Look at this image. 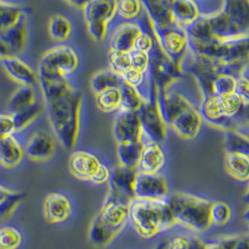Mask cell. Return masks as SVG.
I'll return each instance as SVG.
<instances>
[{"instance_id": "cell-1", "label": "cell", "mask_w": 249, "mask_h": 249, "mask_svg": "<svg viewBox=\"0 0 249 249\" xmlns=\"http://www.w3.org/2000/svg\"><path fill=\"white\" fill-rule=\"evenodd\" d=\"M53 131L64 148L76 147L82 130L83 96L74 86L55 100L44 102Z\"/></svg>"}, {"instance_id": "cell-2", "label": "cell", "mask_w": 249, "mask_h": 249, "mask_svg": "<svg viewBox=\"0 0 249 249\" xmlns=\"http://www.w3.org/2000/svg\"><path fill=\"white\" fill-rule=\"evenodd\" d=\"M128 223L143 239H152L176 223L168 199L134 198L129 204Z\"/></svg>"}, {"instance_id": "cell-3", "label": "cell", "mask_w": 249, "mask_h": 249, "mask_svg": "<svg viewBox=\"0 0 249 249\" xmlns=\"http://www.w3.org/2000/svg\"><path fill=\"white\" fill-rule=\"evenodd\" d=\"M167 199L176 223L198 232L206 231L212 226V200L187 192H175Z\"/></svg>"}, {"instance_id": "cell-4", "label": "cell", "mask_w": 249, "mask_h": 249, "mask_svg": "<svg viewBox=\"0 0 249 249\" xmlns=\"http://www.w3.org/2000/svg\"><path fill=\"white\" fill-rule=\"evenodd\" d=\"M81 58L78 52L69 45H59L47 51L37 69L38 77L71 79L78 71Z\"/></svg>"}, {"instance_id": "cell-5", "label": "cell", "mask_w": 249, "mask_h": 249, "mask_svg": "<svg viewBox=\"0 0 249 249\" xmlns=\"http://www.w3.org/2000/svg\"><path fill=\"white\" fill-rule=\"evenodd\" d=\"M68 165L75 178L93 185L108 183L112 175V170L105 162L96 154L86 150L74 151L69 158Z\"/></svg>"}, {"instance_id": "cell-6", "label": "cell", "mask_w": 249, "mask_h": 249, "mask_svg": "<svg viewBox=\"0 0 249 249\" xmlns=\"http://www.w3.org/2000/svg\"><path fill=\"white\" fill-rule=\"evenodd\" d=\"M130 202L131 200L115 196L108 191L99 212L103 221L118 235L128 223Z\"/></svg>"}, {"instance_id": "cell-7", "label": "cell", "mask_w": 249, "mask_h": 249, "mask_svg": "<svg viewBox=\"0 0 249 249\" xmlns=\"http://www.w3.org/2000/svg\"><path fill=\"white\" fill-rule=\"evenodd\" d=\"M73 213V203L66 194L52 192L45 197L43 215L49 224H66L72 218Z\"/></svg>"}, {"instance_id": "cell-8", "label": "cell", "mask_w": 249, "mask_h": 249, "mask_svg": "<svg viewBox=\"0 0 249 249\" xmlns=\"http://www.w3.org/2000/svg\"><path fill=\"white\" fill-rule=\"evenodd\" d=\"M113 135L117 143L142 142L143 132L137 112L120 110L114 122Z\"/></svg>"}, {"instance_id": "cell-9", "label": "cell", "mask_w": 249, "mask_h": 249, "mask_svg": "<svg viewBox=\"0 0 249 249\" xmlns=\"http://www.w3.org/2000/svg\"><path fill=\"white\" fill-rule=\"evenodd\" d=\"M135 198L146 199H167L169 186L165 177L159 175L139 173L134 186Z\"/></svg>"}, {"instance_id": "cell-10", "label": "cell", "mask_w": 249, "mask_h": 249, "mask_svg": "<svg viewBox=\"0 0 249 249\" xmlns=\"http://www.w3.org/2000/svg\"><path fill=\"white\" fill-rule=\"evenodd\" d=\"M25 156L33 161H47L56 152L54 137L46 130L32 133L25 143Z\"/></svg>"}, {"instance_id": "cell-11", "label": "cell", "mask_w": 249, "mask_h": 249, "mask_svg": "<svg viewBox=\"0 0 249 249\" xmlns=\"http://www.w3.org/2000/svg\"><path fill=\"white\" fill-rule=\"evenodd\" d=\"M167 164V155L159 142L145 140L138 164L139 173L159 175Z\"/></svg>"}, {"instance_id": "cell-12", "label": "cell", "mask_w": 249, "mask_h": 249, "mask_svg": "<svg viewBox=\"0 0 249 249\" xmlns=\"http://www.w3.org/2000/svg\"><path fill=\"white\" fill-rule=\"evenodd\" d=\"M138 174L136 168H128L119 164L112 170L108 191L115 196L132 200L135 198L134 186Z\"/></svg>"}, {"instance_id": "cell-13", "label": "cell", "mask_w": 249, "mask_h": 249, "mask_svg": "<svg viewBox=\"0 0 249 249\" xmlns=\"http://www.w3.org/2000/svg\"><path fill=\"white\" fill-rule=\"evenodd\" d=\"M1 63L6 73L19 86L35 87L38 84L37 71L18 55L6 57Z\"/></svg>"}, {"instance_id": "cell-14", "label": "cell", "mask_w": 249, "mask_h": 249, "mask_svg": "<svg viewBox=\"0 0 249 249\" xmlns=\"http://www.w3.org/2000/svg\"><path fill=\"white\" fill-rule=\"evenodd\" d=\"M25 157V145L18 137V133L0 135V165L8 169L16 168Z\"/></svg>"}, {"instance_id": "cell-15", "label": "cell", "mask_w": 249, "mask_h": 249, "mask_svg": "<svg viewBox=\"0 0 249 249\" xmlns=\"http://www.w3.org/2000/svg\"><path fill=\"white\" fill-rule=\"evenodd\" d=\"M83 12L87 24L91 22L108 24L116 13V0H91Z\"/></svg>"}, {"instance_id": "cell-16", "label": "cell", "mask_w": 249, "mask_h": 249, "mask_svg": "<svg viewBox=\"0 0 249 249\" xmlns=\"http://www.w3.org/2000/svg\"><path fill=\"white\" fill-rule=\"evenodd\" d=\"M117 236L118 234L103 221L101 215L98 213L89 226L88 238L90 243L96 248L102 249L112 244Z\"/></svg>"}, {"instance_id": "cell-17", "label": "cell", "mask_w": 249, "mask_h": 249, "mask_svg": "<svg viewBox=\"0 0 249 249\" xmlns=\"http://www.w3.org/2000/svg\"><path fill=\"white\" fill-rule=\"evenodd\" d=\"M228 174L240 182H249V156L241 152H228L225 157Z\"/></svg>"}, {"instance_id": "cell-18", "label": "cell", "mask_w": 249, "mask_h": 249, "mask_svg": "<svg viewBox=\"0 0 249 249\" xmlns=\"http://www.w3.org/2000/svg\"><path fill=\"white\" fill-rule=\"evenodd\" d=\"M37 101L35 87L20 86L9 100L8 112L11 114L23 112L33 106Z\"/></svg>"}, {"instance_id": "cell-19", "label": "cell", "mask_w": 249, "mask_h": 249, "mask_svg": "<svg viewBox=\"0 0 249 249\" xmlns=\"http://www.w3.org/2000/svg\"><path fill=\"white\" fill-rule=\"evenodd\" d=\"M26 16L24 7L0 0V34L13 28Z\"/></svg>"}, {"instance_id": "cell-20", "label": "cell", "mask_w": 249, "mask_h": 249, "mask_svg": "<svg viewBox=\"0 0 249 249\" xmlns=\"http://www.w3.org/2000/svg\"><path fill=\"white\" fill-rule=\"evenodd\" d=\"M0 35L9 43L14 55L19 56V54L25 51L28 40L27 16L23 18L19 24Z\"/></svg>"}, {"instance_id": "cell-21", "label": "cell", "mask_w": 249, "mask_h": 249, "mask_svg": "<svg viewBox=\"0 0 249 249\" xmlns=\"http://www.w3.org/2000/svg\"><path fill=\"white\" fill-rule=\"evenodd\" d=\"M124 84L122 75L118 74L112 70L98 71L92 76L90 80V88L95 95H98L108 89L121 88Z\"/></svg>"}, {"instance_id": "cell-22", "label": "cell", "mask_w": 249, "mask_h": 249, "mask_svg": "<svg viewBox=\"0 0 249 249\" xmlns=\"http://www.w3.org/2000/svg\"><path fill=\"white\" fill-rule=\"evenodd\" d=\"M139 32L132 25H124L118 28L111 38V51L130 53L134 49V41Z\"/></svg>"}, {"instance_id": "cell-23", "label": "cell", "mask_w": 249, "mask_h": 249, "mask_svg": "<svg viewBox=\"0 0 249 249\" xmlns=\"http://www.w3.org/2000/svg\"><path fill=\"white\" fill-rule=\"evenodd\" d=\"M51 38L56 42L68 41L73 32L71 21L62 14H54L51 17L48 25Z\"/></svg>"}, {"instance_id": "cell-24", "label": "cell", "mask_w": 249, "mask_h": 249, "mask_svg": "<svg viewBox=\"0 0 249 249\" xmlns=\"http://www.w3.org/2000/svg\"><path fill=\"white\" fill-rule=\"evenodd\" d=\"M142 145L143 142H142L117 143V158L119 164L124 167L137 169Z\"/></svg>"}, {"instance_id": "cell-25", "label": "cell", "mask_w": 249, "mask_h": 249, "mask_svg": "<svg viewBox=\"0 0 249 249\" xmlns=\"http://www.w3.org/2000/svg\"><path fill=\"white\" fill-rule=\"evenodd\" d=\"M45 109V104L41 101H37L33 106L23 112L13 114L16 133H21L33 124L41 115Z\"/></svg>"}, {"instance_id": "cell-26", "label": "cell", "mask_w": 249, "mask_h": 249, "mask_svg": "<svg viewBox=\"0 0 249 249\" xmlns=\"http://www.w3.org/2000/svg\"><path fill=\"white\" fill-rule=\"evenodd\" d=\"M97 108L103 112H112L121 107L120 88H112L96 95Z\"/></svg>"}, {"instance_id": "cell-27", "label": "cell", "mask_w": 249, "mask_h": 249, "mask_svg": "<svg viewBox=\"0 0 249 249\" xmlns=\"http://www.w3.org/2000/svg\"><path fill=\"white\" fill-rule=\"evenodd\" d=\"M175 127L181 137L192 139L199 131V117L192 112H188L175 120Z\"/></svg>"}, {"instance_id": "cell-28", "label": "cell", "mask_w": 249, "mask_h": 249, "mask_svg": "<svg viewBox=\"0 0 249 249\" xmlns=\"http://www.w3.org/2000/svg\"><path fill=\"white\" fill-rule=\"evenodd\" d=\"M23 244V234L14 226L0 228V249H19Z\"/></svg>"}, {"instance_id": "cell-29", "label": "cell", "mask_w": 249, "mask_h": 249, "mask_svg": "<svg viewBox=\"0 0 249 249\" xmlns=\"http://www.w3.org/2000/svg\"><path fill=\"white\" fill-rule=\"evenodd\" d=\"M210 215L212 225L224 226L231 220V209L227 202L213 201Z\"/></svg>"}, {"instance_id": "cell-30", "label": "cell", "mask_w": 249, "mask_h": 249, "mask_svg": "<svg viewBox=\"0 0 249 249\" xmlns=\"http://www.w3.org/2000/svg\"><path fill=\"white\" fill-rule=\"evenodd\" d=\"M109 62L112 71L120 75L132 68L130 53L125 52L111 51L109 53Z\"/></svg>"}, {"instance_id": "cell-31", "label": "cell", "mask_w": 249, "mask_h": 249, "mask_svg": "<svg viewBox=\"0 0 249 249\" xmlns=\"http://www.w3.org/2000/svg\"><path fill=\"white\" fill-rule=\"evenodd\" d=\"M25 198V193L18 191L11 199L0 204V221H3L12 216Z\"/></svg>"}, {"instance_id": "cell-32", "label": "cell", "mask_w": 249, "mask_h": 249, "mask_svg": "<svg viewBox=\"0 0 249 249\" xmlns=\"http://www.w3.org/2000/svg\"><path fill=\"white\" fill-rule=\"evenodd\" d=\"M140 10L138 0H116V13L124 18H131L137 15Z\"/></svg>"}, {"instance_id": "cell-33", "label": "cell", "mask_w": 249, "mask_h": 249, "mask_svg": "<svg viewBox=\"0 0 249 249\" xmlns=\"http://www.w3.org/2000/svg\"><path fill=\"white\" fill-rule=\"evenodd\" d=\"M240 237L241 235H229L205 242L204 249H232Z\"/></svg>"}, {"instance_id": "cell-34", "label": "cell", "mask_w": 249, "mask_h": 249, "mask_svg": "<svg viewBox=\"0 0 249 249\" xmlns=\"http://www.w3.org/2000/svg\"><path fill=\"white\" fill-rule=\"evenodd\" d=\"M129 53H130L132 68L143 72L147 68V64H148L147 53L136 50H132Z\"/></svg>"}, {"instance_id": "cell-35", "label": "cell", "mask_w": 249, "mask_h": 249, "mask_svg": "<svg viewBox=\"0 0 249 249\" xmlns=\"http://www.w3.org/2000/svg\"><path fill=\"white\" fill-rule=\"evenodd\" d=\"M16 133L15 123L13 114L0 113V135H7Z\"/></svg>"}, {"instance_id": "cell-36", "label": "cell", "mask_w": 249, "mask_h": 249, "mask_svg": "<svg viewBox=\"0 0 249 249\" xmlns=\"http://www.w3.org/2000/svg\"><path fill=\"white\" fill-rule=\"evenodd\" d=\"M107 25L106 23H100V22H91L88 23V29L90 36L96 39L97 41L103 40L106 36L107 32Z\"/></svg>"}, {"instance_id": "cell-37", "label": "cell", "mask_w": 249, "mask_h": 249, "mask_svg": "<svg viewBox=\"0 0 249 249\" xmlns=\"http://www.w3.org/2000/svg\"><path fill=\"white\" fill-rule=\"evenodd\" d=\"M151 48L150 38L147 36L139 34L135 41H134V49L133 50L140 51L143 53H147Z\"/></svg>"}, {"instance_id": "cell-38", "label": "cell", "mask_w": 249, "mask_h": 249, "mask_svg": "<svg viewBox=\"0 0 249 249\" xmlns=\"http://www.w3.org/2000/svg\"><path fill=\"white\" fill-rule=\"evenodd\" d=\"M12 55H14L13 49L5 40V38L0 35V60Z\"/></svg>"}, {"instance_id": "cell-39", "label": "cell", "mask_w": 249, "mask_h": 249, "mask_svg": "<svg viewBox=\"0 0 249 249\" xmlns=\"http://www.w3.org/2000/svg\"><path fill=\"white\" fill-rule=\"evenodd\" d=\"M17 192L18 191H15V190L7 188V187L0 185V204H2L5 201H7L8 199H11Z\"/></svg>"}, {"instance_id": "cell-40", "label": "cell", "mask_w": 249, "mask_h": 249, "mask_svg": "<svg viewBox=\"0 0 249 249\" xmlns=\"http://www.w3.org/2000/svg\"><path fill=\"white\" fill-rule=\"evenodd\" d=\"M232 249H249V235H241Z\"/></svg>"}, {"instance_id": "cell-41", "label": "cell", "mask_w": 249, "mask_h": 249, "mask_svg": "<svg viewBox=\"0 0 249 249\" xmlns=\"http://www.w3.org/2000/svg\"><path fill=\"white\" fill-rule=\"evenodd\" d=\"M66 1L76 8L83 10L91 0H66Z\"/></svg>"}, {"instance_id": "cell-42", "label": "cell", "mask_w": 249, "mask_h": 249, "mask_svg": "<svg viewBox=\"0 0 249 249\" xmlns=\"http://www.w3.org/2000/svg\"><path fill=\"white\" fill-rule=\"evenodd\" d=\"M204 244H205V242L202 239H200L199 236L194 235L193 243H192V246L190 249H204Z\"/></svg>"}, {"instance_id": "cell-43", "label": "cell", "mask_w": 249, "mask_h": 249, "mask_svg": "<svg viewBox=\"0 0 249 249\" xmlns=\"http://www.w3.org/2000/svg\"><path fill=\"white\" fill-rule=\"evenodd\" d=\"M245 199L247 200L248 203H249V187H248V190H247V192H246V194H245Z\"/></svg>"}, {"instance_id": "cell-44", "label": "cell", "mask_w": 249, "mask_h": 249, "mask_svg": "<svg viewBox=\"0 0 249 249\" xmlns=\"http://www.w3.org/2000/svg\"><path fill=\"white\" fill-rule=\"evenodd\" d=\"M245 218L249 221V210L246 212V213H245Z\"/></svg>"}]
</instances>
